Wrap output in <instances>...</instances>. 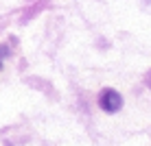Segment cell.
I'll use <instances>...</instances> for the list:
<instances>
[{
  "mask_svg": "<svg viewBox=\"0 0 151 146\" xmlns=\"http://www.w3.org/2000/svg\"><path fill=\"white\" fill-rule=\"evenodd\" d=\"M7 53V48H0V59H2V55Z\"/></svg>",
  "mask_w": 151,
  "mask_h": 146,
  "instance_id": "7a4b0ae2",
  "label": "cell"
},
{
  "mask_svg": "<svg viewBox=\"0 0 151 146\" xmlns=\"http://www.w3.org/2000/svg\"><path fill=\"white\" fill-rule=\"evenodd\" d=\"M99 105H101L103 111H118V109L123 107V98H121V94L118 92H114V90H103L101 92V96H99Z\"/></svg>",
  "mask_w": 151,
  "mask_h": 146,
  "instance_id": "6da1fadb",
  "label": "cell"
}]
</instances>
